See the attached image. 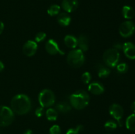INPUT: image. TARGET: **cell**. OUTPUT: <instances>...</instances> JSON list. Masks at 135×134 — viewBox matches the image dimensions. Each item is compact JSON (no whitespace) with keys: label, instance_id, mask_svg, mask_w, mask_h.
Listing matches in <instances>:
<instances>
[{"label":"cell","instance_id":"cell-1","mask_svg":"<svg viewBox=\"0 0 135 134\" xmlns=\"http://www.w3.org/2000/svg\"><path fill=\"white\" fill-rule=\"evenodd\" d=\"M11 106L13 112L18 115H23L27 114L31 109V101L26 95L18 94L12 99Z\"/></svg>","mask_w":135,"mask_h":134},{"label":"cell","instance_id":"cell-2","mask_svg":"<svg viewBox=\"0 0 135 134\" xmlns=\"http://www.w3.org/2000/svg\"><path fill=\"white\" fill-rule=\"evenodd\" d=\"M69 101L73 107L77 110H82L88 105L90 97L85 91L79 90L71 95Z\"/></svg>","mask_w":135,"mask_h":134},{"label":"cell","instance_id":"cell-3","mask_svg":"<svg viewBox=\"0 0 135 134\" xmlns=\"http://www.w3.org/2000/svg\"><path fill=\"white\" fill-rule=\"evenodd\" d=\"M67 63L73 68H79L85 61V57L83 51L78 49L70 51L67 55Z\"/></svg>","mask_w":135,"mask_h":134},{"label":"cell","instance_id":"cell-4","mask_svg":"<svg viewBox=\"0 0 135 134\" xmlns=\"http://www.w3.org/2000/svg\"><path fill=\"white\" fill-rule=\"evenodd\" d=\"M120 59V54L119 51L112 48L106 50L103 55V60L107 66L113 68L118 64Z\"/></svg>","mask_w":135,"mask_h":134},{"label":"cell","instance_id":"cell-5","mask_svg":"<svg viewBox=\"0 0 135 134\" xmlns=\"http://www.w3.org/2000/svg\"><path fill=\"white\" fill-rule=\"evenodd\" d=\"M38 101L42 107H50L55 103V95L54 92L50 89H45L40 93L38 96Z\"/></svg>","mask_w":135,"mask_h":134},{"label":"cell","instance_id":"cell-6","mask_svg":"<svg viewBox=\"0 0 135 134\" xmlns=\"http://www.w3.org/2000/svg\"><path fill=\"white\" fill-rule=\"evenodd\" d=\"M14 112L8 106H0V126L6 127L13 123L14 120Z\"/></svg>","mask_w":135,"mask_h":134},{"label":"cell","instance_id":"cell-7","mask_svg":"<svg viewBox=\"0 0 135 134\" xmlns=\"http://www.w3.org/2000/svg\"><path fill=\"white\" fill-rule=\"evenodd\" d=\"M119 31L120 35L123 38L131 37L135 32L134 23L131 20L125 21L120 25Z\"/></svg>","mask_w":135,"mask_h":134},{"label":"cell","instance_id":"cell-8","mask_svg":"<svg viewBox=\"0 0 135 134\" xmlns=\"http://www.w3.org/2000/svg\"><path fill=\"white\" fill-rule=\"evenodd\" d=\"M109 112L110 115L117 120L119 126H122V118L124 114V110L122 106L119 104H112L109 107Z\"/></svg>","mask_w":135,"mask_h":134},{"label":"cell","instance_id":"cell-9","mask_svg":"<svg viewBox=\"0 0 135 134\" xmlns=\"http://www.w3.org/2000/svg\"><path fill=\"white\" fill-rule=\"evenodd\" d=\"M46 49L47 52L50 55H57V54H59V55H64L65 52L62 51L60 48H59L58 43L55 42L54 39H50L46 42Z\"/></svg>","mask_w":135,"mask_h":134},{"label":"cell","instance_id":"cell-10","mask_svg":"<svg viewBox=\"0 0 135 134\" xmlns=\"http://www.w3.org/2000/svg\"><path fill=\"white\" fill-rule=\"evenodd\" d=\"M38 49V45L33 40H28L25 43L22 47L23 53L27 56H32L35 55Z\"/></svg>","mask_w":135,"mask_h":134},{"label":"cell","instance_id":"cell-11","mask_svg":"<svg viewBox=\"0 0 135 134\" xmlns=\"http://www.w3.org/2000/svg\"><path fill=\"white\" fill-rule=\"evenodd\" d=\"M123 50L125 56L129 59H135V45L132 42H126L123 45Z\"/></svg>","mask_w":135,"mask_h":134},{"label":"cell","instance_id":"cell-12","mask_svg":"<svg viewBox=\"0 0 135 134\" xmlns=\"http://www.w3.org/2000/svg\"><path fill=\"white\" fill-rule=\"evenodd\" d=\"M61 6L63 10L67 13H72L77 9L79 1L78 0H63Z\"/></svg>","mask_w":135,"mask_h":134},{"label":"cell","instance_id":"cell-13","mask_svg":"<svg viewBox=\"0 0 135 134\" xmlns=\"http://www.w3.org/2000/svg\"><path fill=\"white\" fill-rule=\"evenodd\" d=\"M88 90L90 93L94 95H100L105 91L104 87L101 83L98 81H94L91 83L88 86Z\"/></svg>","mask_w":135,"mask_h":134},{"label":"cell","instance_id":"cell-14","mask_svg":"<svg viewBox=\"0 0 135 134\" xmlns=\"http://www.w3.org/2000/svg\"><path fill=\"white\" fill-rule=\"evenodd\" d=\"M71 18L67 13H61L57 15V22L61 26H67L70 24Z\"/></svg>","mask_w":135,"mask_h":134},{"label":"cell","instance_id":"cell-15","mask_svg":"<svg viewBox=\"0 0 135 134\" xmlns=\"http://www.w3.org/2000/svg\"><path fill=\"white\" fill-rule=\"evenodd\" d=\"M77 46H79V49L84 52L88 49V37L85 35H80L77 39Z\"/></svg>","mask_w":135,"mask_h":134},{"label":"cell","instance_id":"cell-16","mask_svg":"<svg viewBox=\"0 0 135 134\" xmlns=\"http://www.w3.org/2000/svg\"><path fill=\"white\" fill-rule=\"evenodd\" d=\"M122 14L126 19H133L135 16V11L133 7L129 5H125L122 9Z\"/></svg>","mask_w":135,"mask_h":134},{"label":"cell","instance_id":"cell-17","mask_svg":"<svg viewBox=\"0 0 135 134\" xmlns=\"http://www.w3.org/2000/svg\"><path fill=\"white\" fill-rule=\"evenodd\" d=\"M65 44L68 47L75 49L77 47V39L72 35H67L64 38Z\"/></svg>","mask_w":135,"mask_h":134},{"label":"cell","instance_id":"cell-18","mask_svg":"<svg viewBox=\"0 0 135 134\" xmlns=\"http://www.w3.org/2000/svg\"><path fill=\"white\" fill-rule=\"evenodd\" d=\"M125 125L128 130L131 131H135V113L131 114L127 118Z\"/></svg>","mask_w":135,"mask_h":134},{"label":"cell","instance_id":"cell-19","mask_svg":"<svg viewBox=\"0 0 135 134\" xmlns=\"http://www.w3.org/2000/svg\"><path fill=\"white\" fill-rule=\"evenodd\" d=\"M56 109L57 110L60 112L66 113L71 110V105H70L68 102H61L56 105Z\"/></svg>","mask_w":135,"mask_h":134},{"label":"cell","instance_id":"cell-20","mask_svg":"<svg viewBox=\"0 0 135 134\" xmlns=\"http://www.w3.org/2000/svg\"><path fill=\"white\" fill-rule=\"evenodd\" d=\"M58 114L57 110L54 109H50L46 110V118L50 121H55L57 118Z\"/></svg>","mask_w":135,"mask_h":134},{"label":"cell","instance_id":"cell-21","mask_svg":"<svg viewBox=\"0 0 135 134\" xmlns=\"http://www.w3.org/2000/svg\"><path fill=\"white\" fill-rule=\"evenodd\" d=\"M111 73V70L108 67L104 66L102 65H100L98 68V74L100 78H107Z\"/></svg>","mask_w":135,"mask_h":134},{"label":"cell","instance_id":"cell-22","mask_svg":"<svg viewBox=\"0 0 135 134\" xmlns=\"http://www.w3.org/2000/svg\"><path fill=\"white\" fill-rule=\"evenodd\" d=\"M61 7L58 5H52L47 9V13L50 16H55L59 14Z\"/></svg>","mask_w":135,"mask_h":134},{"label":"cell","instance_id":"cell-23","mask_svg":"<svg viewBox=\"0 0 135 134\" xmlns=\"http://www.w3.org/2000/svg\"><path fill=\"white\" fill-rule=\"evenodd\" d=\"M117 127V123L113 120H108L104 124V127L108 131H113Z\"/></svg>","mask_w":135,"mask_h":134},{"label":"cell","instance_id":"cell-24","mask_svg":"<svg viewBox=\"0 0 135 134\" xmlns=\"http://www.w3.org/2000/svg\"><path fill=\"white\" fill-rule=\"evenodd\" d=\"M116 66H117V70L120 73H125L127 72L128 69H129V66L125 63L118 64Z\"/></svg>","mask_w":135,"mask_h":134},{"label":"cell","instance_id":"cell-25","mask_svg":"<svg viewBox=\"0 0 135 134\" xmlns=\"http://www.w3.org/2000/svg\"><path fill=\"white\" fill-rule=\"evenodd\" d=\"M83 130V126L82 125H78L75 128H71L67 131L66 134H79L80 131Z\"/></svg>","mask_w":135,"mask_h":134},{"label":"cell","instance_id":"cell-26","mask_svg":"<svg viewBox=\"0 0 135 134\" xmlns=\"http://www.w3.org/2000/svg\"><path fill=\"white\" fill-rule=\"evenodd\" d=\"M91 74L88 72H85L84 74H83L82 75V81H83V83H84L85 84H88V83H90L91 80Z\"/></svg>","mask_w":135,"mask_h":134},{"label":"cell","instance_id":"cell-27","mask_svg":"<svg viewBox=\"0 0 135 134\" xmlns=\"http://www.w3.org/2000/svg\"><path fill=\"white\" fill-rule=\"evenodd\" d=\"M46 38V33L43 32H38L36 34L35 37V41L36 42H40L44 40Z\"/></svg>","mask_w":135,"mask_h":134},{"label":"cell","instance_id":"cell-28","mask_svg":"<svg viewBox=\"0 0 135 134\" xmlns=\"http://www.w3.org/2000/svg\"><path fill=\"white\" fill-rule=\"evenodd\" d=\"M61 128L58 125H54L50 129V134H61Z\"/></svg>","mask_w":135,"mask_h":134},{"label":"cell","instance_id":"cell-29","mask_svg":"<svg viewBox=\"0 0 135 134\" xmlns=\"http://www.w3.org/2000/svg\"><path fill=\"white\" fill-rule=\"evenodd\" d=\"M44 108L43 107H38L37 108V109L35 111V114L37 117H41L42 116V115L44 114Z\"/></svg>","mask_w":135,"mask_h":134},{"label":"cell","instance_id":"cell-30","mask_svg":"<svg viewBox=\"0 0 135 134\" xmlns=\"http://www.w3.org/2000/svg\"><path fill=\"white\" fill-rule=\"evenodd\" d=\"M114 49H115L116 50L119 51L120 49H123V45L120 43H117L114 45Z\"/></svg>","mask_w":135,"mask_h":134},{"label":"cell","instance_id":"cell-31","mask_svg":"<svg viewBox=\"0 0 135 134\" xmlns=\"http://www.w3.org/2000/svg\"><path fill=\"white\" fill-rule=\"evenodd\" d=\"M4 30V24L1 21H0V34L3 32Z\"/></svg>","mask_w":135,"mask_h":134},{"label":"cell","instance_id":"cell-32","mask_svg":"<svg viewBox=\"0 0 135 134\" xmlns=\"http://www.w3.org/2000/svg\"><path fill=\"white\" fill-rule=\"evenodd\" d=\"M131 110L133 112L135 113V101L132 102L131 105Z\"/></svg>","mask_w":135,"mask_h":134},{"label":"cell","instance_id":"cell-33","mask_svg":"<svg viewBox=\"0 0 135 134\" xmlns=\"http://www.w3.org/2000/svg\"><path fill=\"white\" fill-rule=\"evenodd\" d=\"M4 67H5V66H4L3 63L2 62H1V60H0V72H1V71L3 70Z\"/></svg>","mask_w":135,"mask_h":134},{"label":"cell","instance_id":"cell-34","mask_svg":"<svg viewBox=\"0 0 135 134\" xmlns=\"http://www.w3.org/2000/svg\"><path fill=\"white\" fill-rule=\"evenodd\" d=\"M23 134H32V131L30 130H27L26 131H25V132H24Z\"/></svg>","mask_w":135,"mask_h":134}]
</instances>
